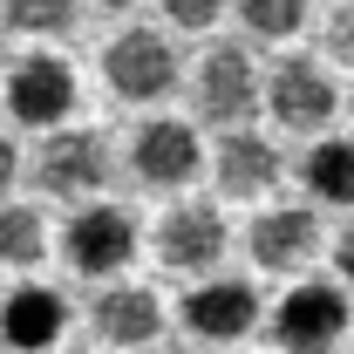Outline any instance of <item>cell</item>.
Wrapping results in <instances>:
<instances>
[{
    "label": "cell",
    "instance_id": "6da1fadb",
    "mask_svg": "<svg viewBox=\"0 0 354 354\" xmlns=\"http://www.w3.org/2000/svg\"><path fill=\"white\" fill-rule=\"evenodd\" d=\"M348 293L341 286H327V279H307V286H293L279 307H272V341L286 354H327L341 334H348Z\"/></svg>",
    "mask_w": 354,
    "mask_h": 354
},
{
    "label": "cell",
    "instance_id": "7a4b0ae2",
    "mask_svg": "<svg viewBox=\"0 0 354 354\" xmlns=\"http://www.w3.org/2000/svg\"><path fill=\"white\" fill-rule=\"evenodd\" d=\"M62 252L82 279H116L136 259V218L123 205H82L62 232Z\"/></svg>",
    "mask_w": 354,
    "mask_h": 354
},
{
    "label": "cell",
    "instance_id": "3957f363",
    "mask_svg": "<svg viewBox=\"0 0 354 354\" xmlns=\"http://www.w3.org/2000/svg\"><path fill=\"white\" fill-rule=\"evenodd\" d=\"M102 75H109V88H116L123 102H164L177 88V48L164 41V35H150V28H130V35L109 41Z\"/></svg>",
    "mask_w": 354,
    "mask_h": 354
},
{
    "label": "cell",
    "instance_id": "277c9868",
    "mask_svg": "<svg viewBox=\"0 0 354 354\" xmlns=\"http://www.w3.org/2000/svg\"><path fill=\"white\" fill-rule=\"evenodd\" d=\"M7 109L28 130H55L75 109V68L62 55H21L14 75H7Z\"/></svg>",
    "mask_w": 354,
    "mask_h": 354
},
{
    "label": "cell",
    "instance_id": "5b68a950",
    "mask_svg": "<svg viewBox=\"0 0 354 354\" xmlns=\"http://www.w3.org/2000/svg\"><path fill=\"white\" fill-rule=\"evenodd\" d=\"M35 184L48 198H95L109 184V150L95 130H55L35 157Z\"/></svg>",
    "mask_w": 354,
    "mask_h": 354
},
{
    "label": "cell",
    "instance_id": "8992f818",
    "mask_svg": "<svg viewBox=\"0 0 354 354\" xmlns=\"http://www.w3.org/2000/svg\"><path fill=\"white\" fill-rule=\"evenodd\" d=\"M266 102H272V116H279L286 130H320V123L341 109V95H334L327 68H320L313 55H286V62L266 75Z\"/></svg>",
    "mask_w": 354,
    "mask_h": 354
},
{
    "label": "cell",
    "instance_id": "52a82bcc",
    "mask_svg": "<svg viewBox=\"0 0 354 354\" xmlns=\"http://www.w3.org/2000/svg\"><path fill=\"white\" fill-rule=\"evenodd\" d=\"M130 171L143 177V184H157V191L191 184V177H198V130H191V123H177V116L143 123V130L130 136Z\"/></svg>",
    "mask_w": 354,
    "mask_h": 354
},
{
    "label": "cell",
    "instance_id": "ba28073f",
    "mask_svg": "<svg viewBox=\"0 0 354 354\" xmlns=\"http://www.w3.org/2000/svg\"><path fill=\"white\" fill-rule=\"evenodd\" d=\"M191 102L205 123H239L252 102H259V75L245 62V48H212L198 62V82H191Z\"/></svg>",
    "mask_w": 354,
    "mask_h": 354
},
{
    "label": "cell",
    "instance_id": "9c48e42d",
    "mask_svg": "<svg viewBox=\"0 0 354 354\" xmlns=\"http://www.w3.org/2000/svg\"><path fill=\"white\" fill-rule=\"evenodd\" d=\"M225 212L218 205H177L171 218L157 225V259L177 266V272H205V266L225 259Z\"/></svg>",
    "mask_w": 354,
    "mask_h": 354
},
{
    "label": "cell",
    "instance_id": "30bf717a",
    "mask_svg": "<svg viewBox=\"0 0 354 354\" xmlns=\"http://www.w3.org/2000/svg\"><path fill=\"white\" fill-rule=\"evenodd\" d=\"M252 320H259V293L245 279H205L184 300V327L198 341H239V334H252Z\"/></svg>",
    "mask_w": 354,
    "mask_h": 354
},
{
    "label": "cell",
    "instance_id": "8fae6325",
    "mask_svg": "<svg viewBox=\"0 0 354 354\" xmlns=\"http://www.w3.org/2000/svg\"><path fill=\"white\" fill-rule=\"evenodd\" d=\"M62 327H68V300H62L55 286H14V293L0 300V341L21 348V354L55 348Z\"/></svg>",
    "mask_w": 354,
    "mask_h": 354
},
{
    "label": "cell",
    "instance_id": "7c38bea8",
    "mask_svg": "<svg viewBox=\"0 0 354 354\" xmlns=\"http://www.w3.org/2000/svg\"><path fill=\"white\" fill-rule=\"evenodd\" d=\"M95 334L109 348H150L164 334V300L150 286H109L95 300Z\"/></svg>",
    "mask_w": 354,
    "mask_h": 354
},
{
    "label": "cell",
    "instance_id": "4fadbf2b",
    "mask_svg": "<svg viewBox=\"0 0 354 354\" xmlns=\"http://www.w3.org/2000/svg\"><path fill=\"white\" fill-rule=\"evenodd\" d=\"M245 245H252V259L266 272H293V266H307L320 252V225H313V212H259Z\"/></svg>",
    "mask_w": 354,
    "mask_h": 354
},
{
    "label": "cell",
    "instance_id": "5bb4252c",
    "mask_svg": "<svg viewBox=\"0 0 354 354\" xmlns=\"http://www.w3.org/2000/svg\"><path fill=\"white\" fill-rule=\"evenodd\" d=\"M279 184V150L252 130H232L218 143V191L225 198H259Z\"/></svg>",
    "mask_w": 354,
    "mask_h": 354
},
{
    "label": "cell",
    "instance_id": "9a60e30c",
    "mask_svg": "<svg viewBox=\"0 0 354 354\" xmlns=\"http://www.w3.org/2000/svg\"><path fill=\"white\" fill-rule=\"evenodd\" d=\"M313 198H327V205H354V143L341 136H327V143H313L307 164H300Z\"/></svg>",
    "mask_w": 354,
    "mask_h": 354
},
{
    "label": "cell",
    "instance_id": "2e32d148",
    "mask_svg": "<svg viewBox=\"0 0 354 354\" xmlns=\"http://www.w3.org/2000/svg\"><path fill=\"white\" fill-rule=\"evenodd\" d=\"M48 252V225L28 205H0V266H35Z\"/></svg>",
    "mask_w": 354,
    "mask_h": 354
},
{
    "label": "cell",
    "instance_id": "e0dca14e",
    "mask_svg": "<svg viewBox=\"0 0 354 354\" xmlns=\"http://www.w3.org/2000/svg\"><path fill=\"white\" fill-rule=\"evenodd\" d=\"M0 21L14 35H68L75 28V0H0Z\"/></svg>",
    "mask_w": 354,
    "mask_h": 354
},
{
    "label": "cell",
    "instance_id": "ac0fdd59",
    "mask_svg": "<svg viewBox=\"0 0 354 354\" xmlns=\"http://www.w3.org/2000/svg\"><path fill=\"white\" fill-rule=\"evenodd\" d=\"M232 7H239L245 35H259V41H286L307 21V0H232Z\"/></svg>",
    "mask_w": 354,
    "mask_h": 354
},
{
    "label": "cell",
    "instance_id": "d6986e66",
    "mask_svg": "<svg viewBox=\"0 0 354 354\" xmlns=\"http://www.w3.org/2000/svg\"><path fill=\"white\" fill-rule=\"evenodd\" d=\"M327 55L354 68V0H341V7L327 14Z\"/></svg>",
    "mask_w": 354,
    "mask_h": 354
},
{
    "label": "cell",
    "instance_id": "ffe728a7",
    "mask_svg": "<svg viewBox=\"0 0 354 354\" xmlns=\"http://www.w3.org/2000/svg\"><path fill=\"white\" fill-rule=\"evenodd\" d=\"M164 14H171L177 28H212L225 14V0H164Z\"/></svg>",
    "mask_w": 354,
    "mask_h": 354
},
{
    "label": "cell",
    "instance_id": "44dd1931",
    "mask_svg": "<svg viewBox=\"0 0 354 354\" xmlns=\"http://www.w3.org/2000/svg\"><path fill=\"white\" fill-rule=\"evenodd\" d=\"M14 177H21V157H14V143H7V136H0V198H7V191H14Z\"/></svg>",
    "mask_w": 354,
    "mask_h": 354
},
{
    "label": "cell",
    "instance_id": "7402d4cb",
    "mask_svg": "<svg viewBox=\"0 0 354 354\" xmlns=\"http://www.w3.org/2000/svg\"><path fill=\"white\" fill-rule=\"evenodd\" d=\"M334 266H341V279L354 286V225L341 232V245H334Z\"/></svg>",
    "mask_w": 354,
    "mask_h": 354
},
{
    "label": "cell",
    "instance_id": "603a6c76",
    "mask_svg": "<svg viewBox=\"0 0 354 354\" xmlns=\"http://www.w3.org/2000/svg\"><path fill=\"white\" fill-rule=\"evenodd\" d=\"M95 7H130V0H95Z\"/></svg>",
    "mask_w": 354,
    "mask_h": 354
}]
</instances>
